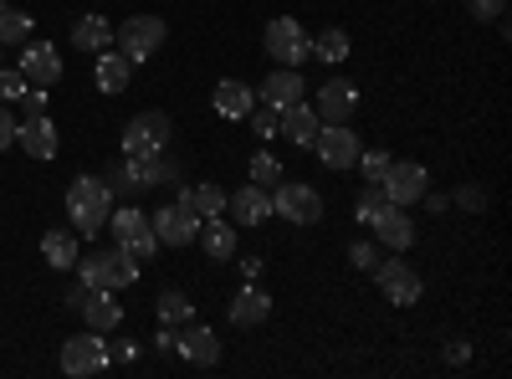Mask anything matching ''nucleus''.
I'll list each match as a JSON object with an SVG mask.
<instances>
[{"label": "nucleus", "mask_w": 512, "mask_h": 379, "mask_svg": "<svg viewBox=\"0 0 512 379\" xmlns=\"http://www.w3.org/2000/svg\"><path fill=\"white\" fill-rule=\"evenodd\" d=\"M108 216H113V190H108V180L77 175L72 190H67V221H72V231H77V236H98V231L108 226Z\"/></svg>", "instance_id": "1"}, {"label": "nucleus", "mask_w": 512, "mask_h": 379, "mask_svg": "<svg viewBox=\"0 0 512 379\" xmlns=\"http://www.w3.org/2000/svg\"><path fill=\"white\" fill-rule=\"evenodd\" d=\"M77 282L82 287H103V292H118V287H134L139 282V262L128 251H93V257H77Z\"/></svg>", "instance_id": "2"}, {"label": "nucleus", "mask_w": 512, "mask_h": 379, "mask_svg": "<svg viewBox=\"0 0 512 379\" xmlns=\"http://www.w3.org/2000/svg\"><path fill=\"white\" fill-rule=\"evenodd\" d=\"M113 41H118V52H123L128 62H149L164 41H169V26H164V16H128V21L113 31Z\"/></svg>", "instance_id": "3"}, {"label": "nucleus", "mask_w": 512, "mask_h": 379, "mask_svg": "<svg viewBox=\"0 0 512 379\" xmlns=\"http://www.w3.org/2000/svg\"><path fill=\"white\" fill-rule=\"evenodd\" d=\"M113 241L128 251L134 262H149L154 251H159V236H154V226H149V216L144 210H134V205H123V210H113Z\"/></svg>", "instance_id": "4"}, {"label": "nucleus", "mask_w": 512, "mask_h": 379, "mask_svg": "<svg viewBox=\"0 0 512 379\" xmlns=\"http://www.w3.org/2000/svg\"><path fill=\"white\" fill-rule=\"evenodd\" d=\"M108 364H113V354H108V344H103V333H98V328H88V333H72V339L62 344V369H67L72 379L103 374Z\"/></svg>", "instance_id": "5"}, {"label": "nucleus", "mask_w": 512, "mask_h": 379, "mask_svg": "<svg viewBox=\"0 0 512 379\" xmlns=\"http://www.w3.org/2000/svg\"><path fill=\"white\" fill-rule=\"evenodd\" d=\"M169 134H175V123H169V113L144 108V113L128 118V129H123V154H164Z\"/></svg>", "instance_id": "6"}, {"label": "nucleus", "mask_w": 512, "mask_h": 379, "mask_svg": "<svg viewBox=\"0 0 512 379\" xmlns=\"http://www.w3.org/2000/svg\"><path fill=\"white\" fill-rule=\"evenodd\" d=\"M272 216H282V221H292V226H318V221H323V195H318L313 185L287 180V185L272 190Z\"/></svg>", "instance_id": "7"}, {"label": "nucleus", "mask_w": 512, "mask_h": 379, "mask_svg": "<svg viewBox=\"0 0 512 379\" xmlns=\"http://www.w3.org/2000/svg\"><path fill=\"white\" fill-rule=\"evenodd\" d=\"M267 57H272L277 67H303V62L313 57V36L297 26L292 16H277V21L267 26Z\"/></svg>", "instance_id": "8"}, {"label": "nucleus", "mask_w": 512, "mask_h": 379, "mask_svg": "<svg viewBox=\"0 0 512 379\" xmlns=\"http://www.w3.org/2000/svg\"><path fill=\"white\" fill-rule=\"evenodd\" d=\"M379 185H384V195H390V205H415L425 190H431V175H425V164H415V159H390Z\"/></svg>", "instance_id": "9"}, {"label": "nucleus", "mask_w": 512, "mask_h": 379, "mask_svg": "<svg viewBox=\"0 0 512 379\" xmlns=\"http://www.w3.org/2000/svg\"><path fill=\"white\" fill-rule=\"evenodd\" d=\"M313 149H318V164L323 170H354V159H359V134L349 129V123H323L318 129V139H313Z\"/></svg>", "instance_id": "10"}, {"label": "nucleus", "mask_w": 512, "mask_h": 379, "mask_svg": "<svg viewBox=\"0 0 512 379\" xmlns=\"http://www.w3.org/2000/svg\"><path fill=\"white\" fill-rule=\"evenodd\" d=\"M374 282H379V292H384V298H390L395 308L420 303V292H425L420 272H415L410 262H400V251H395V262H379V267H374Z\"/></svg>", "instance_id": "11"}, {"label": "nucleus", "mask_w": 512, "mask_h": 379, "mask_svg": "<svg viewBox=\"0 0 512 379\" xmlns=\"http://www.w3.org/2000/svg\"><path fill=\"white\" fill-rule=\"evenodd\" d=\"M67 308H77L82 318H88V328H98V333H113L118 323H123V308L113 303V292H103V287H72L67 292Z\"/></svg>", "instance_id": "12"}, {"label": "nucleus", "mask_w": 512, "mask_h": 379, "mask_svg": "<svg viewBox=\"0 0 512 379\" xmlns=\"http://www.w3.org/2000/svg\"><path fill=\"white\" fill-rule=\"evenodd\" d=\"M149 226H154L159 246H190V241L200 236V216H195V210H190L185 200H175V205L154 210V216H149Z\"/></svg>", "instance_id": "13"}, {"label": "nucleus", "mask_w": 512, "mask_h": 379, "mask_svg": "<svg viewBox=\"0 0 512 379\" xmlns=\"http://www.w3.org/2000/svg\"><path fill=\"white\" fill-rule=\"evenodd\" d=\"M313 113H318V123H349V118L359 113V88H354V82H344V77L323 82Z\"/></svg>", "instance_id": "14"}, {"label": "nucleus", "mask_w": 512, "mask_h": 379, "mask_svg": "<svg viewBox=\"0 0 512 379\" xmlns=\"http://www.w3.org/2000/svg\"><path fill=\"white\" fill-rule=\"evenodd\" d=\"M21 72L31 88H52V82H62V57L52 41H21Z\"/></svg>", "instance_id": "15"}, {"label": "nucleus", "mask_w": 512, "mask_h": 379, "mask_svg": "<svg viewBox=\"0 0 512 379\" xmlns=\"http://www.w3.org/2000/svg\"><path fill=\"white\" fill-rule=\"evenodd\" d=\"M303 93H308V82H303V72L297 67H272L267 72V82L256 88V98H262L267 108H292V103H303Z\"/></svg>", "instance_id": "16"}, {"label": "nucleus", "mask_w": 512, "mask_h": 379, "mask_svg": "<svg viewBox=\"0 0 512 379\" xmlns=\"http://www.w3.org/2000/svg\"><path fill=\"white\" fill-rule=\"evenodd\" d=\"M149 185H159V154H123V164L113 170V185H108V190L139 195V190H149Z\"/></svg>", "instance_id": "17"}, {"label": "nucleus", "mask_w": 512, "mask_h": 379, "mask_svg": "<svg viewBox=\"0 0 512 379\" xmlns=\"http://www.w3.org/2000/svg\"><path fill=\"white\" fill-rule=\"evenodd\" d=\"M16 144L31 154V159H57V123L47 113H31L26 123H16Z\"/></svg>", "instance_id": "18"}, {"label": "nucleus", "mask_w": 512, "mask_h": 379, "mask_svg": "<svg viewBox=\"0 0 512 379\" xmlns=\"http://www.w3.org/2000/svg\"><path fill=\"white\" fill-rule=\"evenodd\" d=\"M226 210L236 216V226H262V221H272V190L241 185L236 195H226Z\"/></svg>", "instance_id": "19"}, {"label": "nucleus", "mask_w": 512, "mask_h": 379, "mask_svg": "<svg viewBox=\"0 0 512 379\" xmlns=\"http://www.w3.org/2000/svg\"><path fill=\"white\" fill-rule=\"evenodd\" d=\"M369 226H374V236L390 246V251H410L415 246V221L405 216V205H384Z\"/></svg>", "instance_id": "20"}, {"label": "nucleus", "mask_w": 512, "mask_h": 379, "mask_svg": "<svg viewBox=\"0 0 512 379\" xmlns=\"http://www.w3.org/2000/svg\"><path fill=\"white\" fill-rule=\"evenodd\" d=\"M175 354H185L190 364H205V369H210V364L221 359V344H216V333H210L205 323H195V318H190V323H185V333H175Z\"/></svg>", "instance_id": "21"}, {"label": "nucleus", "mask_w": 512, "mask_h": 379, "mask_svg": "<svg viewBox=\"0 0 512 379\" xmlns=\"http://www.w3.org/2000/svg\"><path fill=\"white\" fill-rule=\"evenodd\" d=\"M318 129H323V123H318V113H313L308 103H292V108H282V113H277V134H282V139H292L297 149H313Z\"/></svg>", "instance_id": "22"}, {"label": "nucleus", "mask_w": 512, "mask_h": 379, "mask_svg": "<svg viewBox=\"0 0 512 379\" xmlns=\"http://www.w3.org/2000/svg\"><path fill=\"white\" fill-rule=\"evenodd\" d=\"M41 257H47V267H57V272H72L77 257H82V236L72 226L47 231V236H41Z\"/></svg>", "instance_id": "23"}, {"label": "nucleus", "mask_w": 512, "mask_h": 379, "mask_svg": "<svg viewBox=\"0 0 512 379\" xmlns=\"http://www.w3.org/2000/svg\"><path fill=\"white\" fill-rule=\"evenodd\" d=\"M200 246H205L210 262H231V257H236V226L221 221V216L200 221Z\"/></svg>", "instance_id": "24"}, {"label": "nucleus", "mask_w": 512, "mask_h": 379, "mask_svg": "<svg viewBox=\"0 0 512 379\" xmlns=\"http://www.w3.org/2000/svg\"><path fill=\"white\" fill-rule=\"evenodd\" d=\"M267 313H272V298L262 287H241L236 298H231V323L236 328H256V323H267Z\"/></svg>", "instance_id": "25"}, {"label": "nucleus", "mask_w": 512, "mask_h": 379, "mask_svg": "<svg viewBox=\"0 0 512 379\" xmlns=\"http://www.w3.org/2000/svg\"><path fill=\"white\" fill-rule=\"evenodd\" d=\"M93 77H98V88H103V93H123V88H128V77H134V62H128L118 47H103Z\"/></svg>", "instance_id": "26"}, {"label": "nucleus", "mask_w": 512, "mask_h": 379, "mask_svg": "<svg viewBox=\"0 0 512 379\" xmlns=\"http://www.w3.org/2000/svg\"><path fill=\"white\" fill-rule=\"evenodd\" d=\"M72 47L98 57L103 47H113V26H108L103 16H77V21H72Z\"/></svg>", "instance_id": "27"}, {"label": "nucleus", "mask_w": 512, "mask_h": 379, "mask_svg": "<svg viewBox=\"0 0 512 379\" xmlns=\"http://www.w3.org/2000/svg\"><path fill=\"white\" fill-rule=\"evenodd\" d=\"M251 108H256V93L246 88V82H236V77L216 82V113L221 118H246Z\"/></svg>", "instance_id": "28"}, {"label": "nucleus", "mask_w": 512, "mask_h": 379, "mask_svg": "<svg viewBox=\"0 0 512 379\" xmlns=\"http://www.w3.org/2000/svg\"><path fill=\"white\" fill-rule=\"evenodd\" d=\"M180 200L195 210L200 221H210V216H226V190H221V185H185V190H180Z\"/></svg>", "instance_id": "29"}, {"label": "nucleus", "mask_w": 512, "mask_h": 379, "mask_svg": "<svg viewBox=\"0 0 512 379\" xmlns=\"http://www.w3.org/2000/svg\"><path fill=\"white\" fill-rule=\"evenodd\" d=\"M21 41H31V16L0 0V47H21Z\"/></svg>", "instance_id": "30"}, {"label": "nucleus", "mask_w": 512, "mask_h": 379, "mask_svg": "<svg viewBox=\"0 0 512 379\" xmlns=\"http://www.w3.org/2000/svg\"><path fill=\"white\" fill-rule=\"evenodd\" d=\"M313 57H318V62H328V67H338V62L349 57V31H338V26L318 31V36H313Z\"/></svg>", "instance_id": "31"}, {"label": "nucleus", "mask_w": 512, "mask_h": 379, "mask_svg": "<svg viewBox=\"0 0 512 379\" xmlns=\"http://www.w3.org/2000/svg\"><path fill=\"white\" fill-rule=\"evenodd\" d=\"M154 308H159L164 323H190V318H195V303L185 298V292H175V287L159 292V303H154Z\"/></svg>", "instance_id": "32"}, {"label": "nucleus", "mask_w": 512, "mask_h": 379, "mask_svg": "<svg viewBox=\"0 0 512 379\" xmlns=\"http://www.w3.org/2000/svg\"><path fill=\"white\" fill-rule=\"evenodd\" d=\"M384 205H390V195H384V185H379V180H369V185L359 190V200H354V221H364V226H369Z\"/></svg>", "instance_id": "33"}, {"label": "nucleus", "mask_w": 512, "mask_h": 379, "mask_svg": "<svg viewBox=\"0 0 512 379\" xmlns=\"http://www.w3.org/2000/svg\"><path fill=\"white\" fill-rule=\"evenodd\" d=\"M277 180H282V164H277V154H256V159H251V185L277 190Z\"/></svg>", "instance_id": "34"}, {"label": "nucleus", "mask_w": 512, "mask_h": 379, "mask_svg": "<svg viewBox=\"0 0 512 379\" xmlns=\"http://www.w3.org/2000/svg\"><path fill=\"white\" fill-rule=\"evenodd\" d=\"M26 88H31V82H26L21 67H0V98H6V103H21Z\"/></svg>", "instance_id": "35"}, {"label": "nucleus", "mask_w": 512, "mask_h": 379, "mask_svg": "<svg viewBox=\"0 0 512 379\" xmlns=\"http://www.w3.org/2000/svg\"><path fill=\"white\" fill-rule=\"evenodd\" d=\"M354 164H359V175H364V180H379V175H384V164H390V154H384V149H359Z\"/></svg>", "instance_id": "36"}, {"label": "nucleus", "mask_w": 512, "mask_h": 379, "mask_svg": "<svg viewBox=\"0 0 512 379\" xmlns=\"http://www.w3.org/2000/svg\"><path fill=\"white\" fill-rule=\"evenodd\" d=\"M246 118H251L256 139H277V108H267V103H262V108H251Z\"/></svg>", "instance_id": "37"}, {"label": "nucleus", "mask_w": 512, "mask_h": 379, "mask_svg": "<svg viewBox=\"0 0 512 379\" xmlns=\"http://www.w3.org/2000/svg\"><path fill=\"white\" fill-rule=\"evenodd\" d=\"M349 262H354L359 272H374V267H379V246H374V241H354V246H349Z\"/></svg>", "instance_id": "38"}, {"label": "nucleus", "mask_w": 512, "mask_h": 379, "mask_svg": "<svg viewBox=\"0 0 512 379\" xmlns=\"http://www.w3.org/2000/svg\"><path fill=\"white\" fill-rule=\"evenodd\" d=\"M502 6H507V0H466V11H472L477 21H497Z\"/></svg>", "instance_id": "39"}, {"label": "nucleus", "mask_w": 512, "mask_h": 379, "mask_svg": "<svg viewBox=\"0 0 512 379\" xmlns=\"http://www.w3.org/2000/svg\"><path fill=\"white\" fill-rule=\"evenodd\" d=\"M16 144V118H11V108L0 103V149H11Z\"/></svg>", "instance_id": "40"}, {"label": "nucleus", "mask_w": 512, "mask_h": 379, "mask_svg": "<svg viewBox=\"0 0 512 379\" xmlns=\"http://www.w3.org/2000/svg\"><path fill=\"white\" fill-rule=\"evenodd\" d=\"M456 200H461V205H466V210H482V205H487V195H482V190H477V185H466V190H461V195H456Z\"/></svg>", "instance_id": "41"}, {"label": "nucleus", "mask_w": 512, "mask_h": 379, "mask_svg": "<svg viewBox=\"0 0 512 379\" xmlns=\"http://www.w3.org/2000/svg\"><path fill=\"white\" fill-rule=\"evenodd\" d=\"M241 272H246V282H256V277H262V257H246Z\"/></svg>", "instance_id": "42"}, {"label": "nucleus", "mask_w": 512, "mask_h": 379, "mask_svg": "<svg viewBox=\"0 0 512 379\" xmlns=\"http://www.w3.org/2000/svg\"><path fill=\"white\" fill-rule=\"evenodd\" d=\"M466 354H472V349H466V344H461V339H456V344H451V349H446V359H451V364H466Z\"/></svg>", "instance_id": "43"}, {"label": "nucleus", "mask_w": 512, "mask_h": 379, "mask_svg": "<svg viewBox=\"0 0 512 379\" xmlns=\"http://www.w3.org/2000/svg\"><path fill=\"white\" fill-rule=\"evenodd\" d=\"M420 200H425V205H431V210H436V216H441V210H446V205H451V200H446V195H431V190H425V195H420Z\"/></svg>", "instance_id": "44"}, {"label": "nucleus", "mask_w": 512, "mask_h": 379, "mask_svg": "<svg viewBox=\"0 0 512 379\" xmlns=\"http://www.w3.org/2000/svg\"><path fill=\"white\" fill-rule=\"evenodd\" d=\"M108 354H113V359H134V354H139V344H128V339H123V344H118V349H108Z\"/></svg>", "instance_id": "45"}]
</instances>
